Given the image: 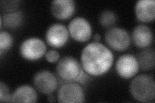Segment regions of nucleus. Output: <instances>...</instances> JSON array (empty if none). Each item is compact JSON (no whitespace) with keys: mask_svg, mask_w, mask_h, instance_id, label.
<instances>
[{"mask_svg":"<svg viewBox=\"0 0 155 103\" xmlns=\"http://www.w3.org/2000/svg\"><path fill=\"white\" fill-rule=\"evenodd\" d=\"M33 83L36 89L45 95L52 94L58 86L55 75L47 70L38 72L33 77Z\"/></svg>","mask_w":155,"mask_h":103,"instance_id":"nucleus-8","label":"nucleus"},{"mask_svg":"<svg viewBox=\"0 0 155 103\" xmlns=\"http://www.w3.org/2000/svg\"><path fill=\"white\" fill-rule=\"evenodd\" d=\"M48 101L50 102H54V97L52 94L48 95Z\"/></svg>","mask_w":155,"mask_h":103,"instance_id":"nucleus-23","label":"nucleus"},{"mask_svg":"<svg viewBox=\"0 0 155 103\" xmlns=\"http://www.w3.org/2000/svg\"><path fill=\"white\" fill-rule=\"evenodd\" d=\"M69 30L61 23L52 24L48 27L45 34L47 43L54 48L64 46L69 40Z\"/></svg>","mask_w":155,"mask_h":103,"instance_id":"nucleus-10","label":"nucleus"},{"mask_svg":"<svg viewBox=\"0 0 155 103\" xmlns=\"http://www.w3.org/2000/svg\"><path fill=\"white\" fill-rule=\"evenodd\" d=\"M114 56L112 52L102 43L93 42L82 50L81 65L84 70L92 76H101L112 66Z\"/></svg>","mask_w":155,"mask_h":103,"instance_id":"nucleus-1","label":"nucleus"},{"mask_svg":"<svg viewBox=\"0 0 155 103\" xmlns=\"http://www.w3.org/2000/svg\"><path fill=\"white\" fill-rule=\"evenodd\" d=\"M58 100L60 102H83L85 101V93L79 84L69 82L60 88Z\"/></svg>","mask_w":155,"mask_h":103,"instance_id":"nucleus-6","label":"nucleus"},{"mask_svg":"<svg viewBox=\"0 0 155 103\" xmlns=\"http://www.w3.org/2000/svg\"><path fill=\"white\" fill-rule=\"evenodd\" d=\"M69 34L74 40L86 42L92 35V27L89 21L83 17L72 19L68 27Z\"/></svg>","mask_w":155,"mask_h":103,"instance_id":"nucleus-7","label":"nucleus"},{"mask_svg":"<svg viewBox=\"0 0 155 103\" xmlns=\"http://www.w3.org/2000/svg\"><path fill=\"white\" fill-rule=\"evenodd\" d=\"M13 44V37L11 34L2 31L0 32V53L2 56L4 51L11 48Z\"/></svg>","mask_w":155,"mask_h":103,"instance_id":"nucleus-18","label":"nucleus"},{"mask_svg":"<svg viewBox=\"0 0 155 103\" xmlns=\"http://www.w3.org/2000/svg\"><path fill=\"white\" fill-rule=\"evenodd\" d=\"M116 14L110 10H105L101 13L99 20L101 25L105 28H111L116 22Z\"/></svg>","mask_w":155,"mask_h":103,"instance_id":"nucleus-17","label":"nucleus"},{"mask_svg":"<svg viewBox=\"0 0 155 103\" xmlns=\"http://www.w3.org/2000/svg\"><path fill=\"white\" fill-rule=\"evenodd\" d=\"M134 10L138 21L145 23L152 21L155 16L154 0H139L135 5Z\"/></svg>","mask_w":155,"mask_h":103,"instance_id":"nucleus-12","label":"nucleus"},{"mask_svg":"<svg viewBox=\"0 0 155 103\" xmlns=\"http://www.w3.org/2000/svg\"><path fill=\"white\" fill-rule=\"evenodd\" d=\"M93 40L94 42H99L101 40V36L99 34H95L93 36Z\"/></svg>","mask_w":155,"mask_h":103,"instance_id":"nucleus-22","label":"nucleus"},{"mask_svg":"<svg viewBox=\"0 0 155 103\" xmlns=\"http://www.w3.org/2000/svg\"><path fill=\"white\" fill-rule=\"evenodd\" d=\"M0 101L12 102V94L7 85L3 82H0Z\"/></svg>","mask_w":155,"mask_h":103,"instance_id":"nucleus-19","label":"nucleus"},{"mask_svg":"<svg viewBox=\"0 0 155 103\" xmlns=\"http://www.w3.org/2000/svg\"><path fill=\"white\" fill-rule=\"evenodd\" d=\"M56 70L62 80L68 82L84 83L89 78L79 61L71 56H65L61 59L57 64Z\"/></svg>","mask_w":155,"mask_h":103,"instance_id":"nucleus-2","label":"nucleus"},{"mask_svg":"<svg viewBox=\"0 0 155 103\" xmlns=\"http://www.w3.org/2000/svg\"><path fill=\"white\" fill-rule=\"evenodd\" d=\"M132 40L138 48H147L152 43L153 40L151 29L145 24H138L133 29Z\"/></svg>","mask_w":155,"mask_h":103,"instance_id":"nucleus-13","label":"nucleus"},{"mask_svg":"<svg viewBox=\"0 0 155 103\" xmlns=\"http://www.w3.org/2000/svg\"><path fill=\"white\" fill-rule=\"evenodd\" d=\"M130 94L135 100L142 102H151L154 99L155 85L153 78L147 74H141L130 82Z\"/></svg>","mask_w":155,"mask_h":103,"instance_id":"nucleus-3","label":"nucleus"},{"mask_svg":"<svg viewBox=\"0 0 155 103\" xmlns=\"http://www.w3.org/2000/svg\"><path fill=\"white\" fill-rule=\"evenodd\" d=\"M105 40L107 45L116 51H123L130 45V37L128 32L123 28L111 27L105 34Z\"/></svg>","mask_w":155,"mask_h":103,"instance_id":"nucleus-4","label":"nucleus"},{"mask_svg":"<svg viewBox=\"0 0 155 103\" xmlns=\"http://www.w3.org/2000/svg\"><path fill=\"white\" fill-rule=\"evenodd\" d=\"M23 18V14L20 11L3 13L1 16V28L3 25L8 28H18L21 26Z\"/></svg>","mask_w":155,"mask_h":103,"instance_id":"nucleus-16","label":"nucleus"},{"mask_svg":"<svg viewBox=\"0 0 155 103\" xmlns=\"http://www.w3.org/2000/svg\"><path fill=\"white\" fill-rule=\"evenodd\" d=\"M139 68L142 70L149 71L154 67L155 53L153 48H145L140 52L137 57Z\"/></svg>","mask_w":155,"mask_h":103,"instance_id":"nucleus-15","label":"nucleus"},{"mask_svg":"<svg viewBox=\"0 0 155 103\" xmlns=\"http://www.w3.org/2000/svg\"><path fill=\"white\" fill-rule=\"evenodd\" d=\"M115 67L118 74L124 79H130L134 77L140 68L137 58L129 53L119 57L116 61Z\"/></svg>","mask_w":155,"mask_h":103,"instance_id":"nucleus-9","label":"nucleus"},{"mask_svg":"<svg viewBox=\"0 0 155 103\" xmlns=\"http://www.w3.org/2000/svg\"><path fill=\"white\" fill-rule=\"evenodd\" d=\"M19 1H2L1 8L4 13L14 12L19 7Z\"/></svg>","mask_w":155,"mask_h":103,"instance_id":"nucleus-20","label":"nucleus"},{"mask_svg":"<svg viewBox=\"0 0 155 103\" xmlns=\"http://www.w3.org/2000/svg\"><path fill=\"white\" fill-rule=\"evenodd\" d=\"M60 58V53L56 50H51L45 53V59L49 63H55Z\"/></svg>","mask_w":155,"mask_h":103,"instance_id":"nucleus-21","label":"nucleus"},{"mask_svg":"<svg viewBox=\"0 0 155 103\" xmlns=\"http://www.w3.org/2000/svg\"><path fill=\"white\" fill-rule=\"evenodd\" d=\"M37 99L36 91L33 87L28 85L18 87L12 94V102H35Z\"/></svg>","mask_w":155,"mask_h":103,"instance_id":"nucleus-14","label":"nucleus"},{"mask_svg":"<svg viewBox=\"0 0 155 103\" xmlns=\"http://www.w3.org/2000/svg\"><path fill=\"white\" fill-rule=\"evenodd\" d=\"M76 4L74 0H54L51 3L52 15L60 19L71 18L75 12Z\"/></svg>","mask_w":155,"mask_h":103,"instance_id":"nucleus-11","label":"nucleus"},{"mask_svg":"<svg viewBox=\"0 0 155 103\" xmlns=\"http://www.w3.org/2000/svg\"><path fill=\"white\" fill-rule=\"evenodd\" d=\"M19 52L21 56L27 60H38L45 53L46 45L40 39L29 37L22 42Z\"/></svg>","mask_w":155,"mask_h":103,"instance_id":"nucleus-5","label":"nucleus"}]
</instances>
